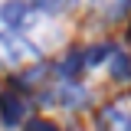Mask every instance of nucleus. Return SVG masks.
<instances>
[{"label":"nucleus","instance_id":"nucleus-1","mask_svg":"<svg viewBox=\"0 0 131 131\" xmlns=\"http://www.w3.org/2000/svg\"><path fill=\"white\" fill-rule=\"evenodd\" d=\"M30 62H39V49L33 46L26 36H20L13 30L0 33V66L7 69H23Z\"/></svg>","mask_w":131,"mask_h":131},{"label":"nucleus","instance_id":"nucleus-2","mask_svg":"<svg viewBox=\"0 0 131 131\" xmlns=\"http://www.w3.org/2000/svg\"><path fill=\"white\" fill-rule=\"evenodd\" d=\"M98 125H102V131H131V95L112 102L102 112Z\"/></svg>","mask_w":131,"mask_h":131},{"label":"nucleus","instance_id":"nucleus-3","mask_svg":"<svg viewBox=\"0 0 131 131\" xmlns=\"http://www.w3.org/2000/svg\"><path fill=\"white\" fill-rule=\"evenodd\" d=\"M52 98H56V105H62V108H79V105H85L89 102V92L82 89V85H75V82H59L56 85V92H52Z\"/></svg>","mask_w":131,"mask_h":131},{"label":"nucleus","instance_id":"nucleus-4","mask_svg":"<svg viewBox=\"0 0 131 131\" xmlns=\"http://www.w3.org/2000/svg\"><path fill=\"white\" fill-rule=\"evenodd\" d=\"M0 118H3L7 128L20 125V118H23V102H20V95H13V92H3L0 95Z\"/></svg>","mask_w":131,"mask_h":131},{"label":"nucleus","instance_id":"nucleus-5","mask_svg":"<svg viewBox=\"0 0 131 131\" xmlns=\"http://www.w3.org/2000/svg\"><path fill=\"white\" fill-rule=\"evenodd\" d=\"M26 0H7L3 7H0V23L3 26H23L26 23Z\"/></svg>","mask_w":131,"mask_h":131},{"label":"nucleus","instance_id":"nucleus-6","mask_svg":"<svg viewBox=\"0 0 131 131\" xmlns=\"http://www.w3.org/2000/svg\"><path fill=\"white\" fill-rule=\"evenodd\" d=\"M112 69H115V75H121V79H128V75H131V62L125 59V56H121V52H115Z\"/></svg>","mask_w":131,"mask_h":131},{"label":"nucleus","instance_id":"nucleus-7","mask_svg":"<svg viewBox=\"0 0 131 131\" xmlns=\"http://www.w3.org/2000/svg\"><path fill=\"white\" fill-rule=\"evenodd\" d=\"M72 0H36V7L39 10H46V13H59V10H66Z\"/></svg>","mask_w":131,"mask_h":131},{"label":"nucleus","instance_id":"nucleus-8","mask_svg":"<svg viewBox=\"0 0 131 131\" xmlns=\"http://www.w3.org/2000/svg\"><path fill=\"white\" fill-rule=\"evenodd\" d=\"M105 56H108V46H95V49H89L82 59H85V66H98Z\"/></svg>","mask_w":131,"mask_h":131},{"label":"nucleus","instance_id":"nucleus-9","mask_svg":"<svg viewBox=\"0 0 131 131\" xmlns=\"http://www.w3.org/2000/svg\"><path fill=\"white\" fill-rule=\"evenodd\" d=\"M30 131H52V128H49L46 121H33V125H30Z\"/></svg>","mask_w":131,"mask_h":131}]
</instances>
